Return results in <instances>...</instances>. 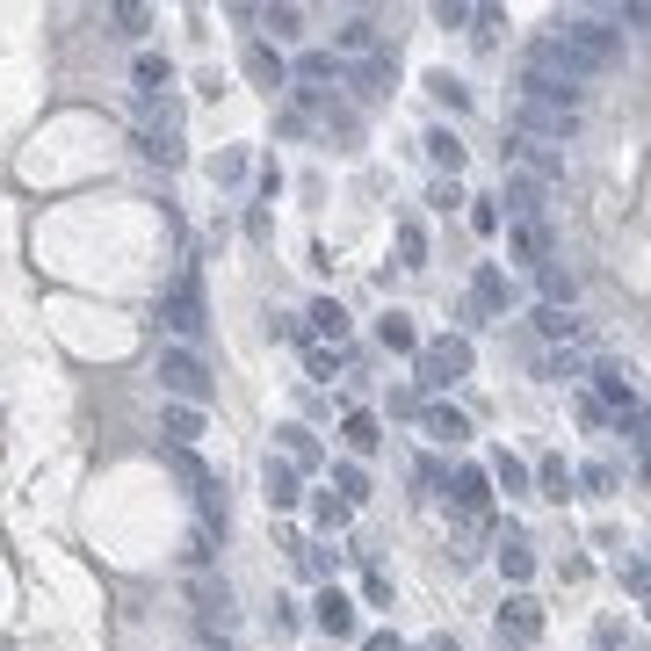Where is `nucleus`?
<instances>
[{
	"instance_id": "f257e3e1",
	"label": "nucleus",
	"mask_w": 651,
	"mask_h": 651,
	"mask_svg": "<svg viewBox=\"0 0 651 651\" xmlns=\"http://www.w3.org/2000/svg\"><path fill=\"white\" fill-rule=\"evenodd\" d=\"M514 123H521V138H572L579 131V102L572 95H543V87H521V102H514Z\"/></svg>"
},
{
	"instance_id": "f03ea898",
	"label": "nucleus",
	"mask_w": 651,
	"mask_h": 651,
	"mask_svg": "<svg viewBox=\"0 0 651 651\" xmlns=\"http://www.w3.org/2000/svg\"><path fill=\"white\" fill-rule=\"evenodd\" d=\"M550 44L565 51L579 73H601V66H615V58H623V37H615V29H601V22H565Z\"/></svg>"
},
{
	"instance_id": "7ed1b4c3",
	"label": "nucleus",
	"mask_w": 651,
	"mask_h": 651,
	"mask_svg": "<svg viewBox=\"0 0 651 651\" xmlns=\"http://www.w3.org/2000/svg\"><path fill=\"white\" fill-rule=\"evenodd\" d=\"M160 384L174 391V406H196V413H203V398H210V369H203L189 348H160Z\"/></svg>"
},
{
	"instance_id": "20e7f679",
	"label": "nucleus",
	"mask_w": 651,
	"mask_h": 651,
	"mask_svg": "<svg viewBox=\"0 0 651 651\" xmlns=\"http://www.w3.org/2000/svg\"><path fill=\"white\" fill-rule=\"evenodd\" d=\"M160 319H167L181 340H196V333H203V312H196V283H189V275H174V283H167V297H160Z\"/></svg>"
},
{
	"instance_id": "39448f33",
	"label": "nucleus",
	"mask_w": 651,
	"mask_h": 651,
	"mask_svg": "<svg viewBox=\"0 0 651 651\" xmlns=\"http://www.w3.org/2000/svg\"><path fill=\"white\" fill-rule=\"evenodd\" d=\"M463 369H471V348H463V340H427L420 348V384H449Z\"/></svg>"
},
{
	"instance_id": "423d86ee",
	"label": "nucleus",
	"mask_w": 651,
	"mask_h": 651,
	"mask_svg": "<svg viewBox=\"0 0 651 651\" xmlns=\"http://www.w3.org/2000/svg\"><path fill=\"white\" fill-rule=\"evenodd\" d=\"M507 254H514L521 268H543V261H550V225H543V217H514Z\"/></svg>"
},
{
	"instance_id": "0eeeda50",
	"label": "nucleus",
	"mask_w": 651,
	"mask_h": 651,
	"mask_svg": "<svg viewBox=\"0 0 651 651\" xmlns=\"http://www.w3.org/2000/svg\"><path fill=\"white\" fill-rule=\"evenodd\" d=\"M543 637V608L529 601V594H514L507 608H500V644H536Z\"/></svg>"
},
{
	"instance_id": "6e6552de",
	"label": "nucleus",
	"mask_w": 651,
	"mask_h": 651,
	"mask_svg": "<svg viewBox=\"0 0 651 651\" xmlns=\"http://www.w3.org/2000/svg\"><path fill=\"white\" fill-rule=\"evenodd\" d=\"M196 615H203V630H232V586L225 579H196Z\"/></svg>"
},
{
	"instance_id": "1a4fd4ad",
	"label": "nucleus",
	"mask_w": 651,
	"mask_h": 651,
	"mask_svg": "<svg viewBox=\"0 0 651 651\" xmlns=\"http://www.w3.org/2000/svg\"><path fill=\"white\" fill-rule=\"evenodd\" d=\"M594 391L608 398L615 413H630V406H637V384H630V369H623V362H594Z\"/></svg>"
},
{
	"instance_id": "9d476101",
	"label": "nucleus",
	"mask_w": 651,
	"mask_h": 651,
	"mask_svg": "<svg viewBox=\"0 0 651 651\" xmlns=\"http://www.w3.org/2000/svg\"><path fill=\"white\" fill-rule=\"evenodd\" d=\"M536 326H543V340H572V348H586V340H594V326H586V319H572V312H550V304L536 312Z\"/></svg>"
},
{
	"instance_id": "9b49d317",
	"label": "nucleus",
	"mask_w": 651,
	"mask_h": 651,
	"mask_svg": "<svg viewBox=\"0 0 651 651\" xmlns=\"http://www.w3.org/2000/svg\"><path fill=\"white\" fill-rule=\"evenodd\" d=\"M319 630H326V637H355V608H348V594H319Z\"/></svg>"
},
{
	"instance_id": "f8f14e48",
	"label": "nucleus",
	"mask_w": 651,
	"mask_h": 651,
	"mask_svg": "<svg viewBox=\"0 0 651 651\" xmlns=\"http://www.w3.org/2000/svg\"><path fill=\"white\" fill-rule=\"evenodd\" d=\"M246 73H254L261 87H283V58H275L268 44H246Z\"/></svg>"
},
{
	"instance_id": "ddd939ff",
	"label": "nucleus",
	"mask_w": 651,
	"mask_h": 651,
	"mask_svg": "<svg viewBox=\"0 0 651 651\" xmlns=\"http://www.w3.org/2000/svg\"><path fill=\"white\" fill-rule=\"evenodd\" d=\"M427 434H434V442H463L471 427H463V413H456V406H427Z\"/></svg>"
},
{
	"instance_id": "4468645a",
	"label": "nucleus",
	"mask_w": 651,
	"mask_h": 651,
	"mask_svg": "<svg viewBox=\"0 0 651 651\" xmlns=\"http://www.w3.org/2000/svg\"><path fill=\"white\" fill-rule=\"evenodd\" d=\"M167 434H174V449H189L196 434H203V413L196 406H167Z\"/></svg>"
},
{
	"instance_id": "2eb2a0df",
	"label": "nucleus",
	"mask_w": 651,
	"mask_h": 651,
	"mask_svg": "<svg viewBox=\"0 0 651 651\" xmlns=\"http://www.w3.org/2000/svg\"><path fill=\"white\" fill-rule=\"evenodd\" d=\"M268 500L275 507H297V471H290V463H268Z\"/></svg>"
},
{
	"instance_id": "dca6fc26",
	"label": "nucleus",
	"mask_w": 651,
	"mask_h": 651,
	"mask_svg": "<svg viewBox=\"0 0 651 651\" xmlns=\"http://www.w3.org/2000/svg\"><path fill=\"white\" fill-rule=\"evenodd\" d=\"M572 290H579V283H572V275L543 261V297H550V312H565V304H572Z\"/></svg>"
},
{
	"instance_id": "f3484780",
	"label": "nucleus",
	"mask_w": 651,
	"mask_h": 651,
	"mask_svg": "<svg viewBox=\"0 0 651 651\" xmlns=\"http://www.w3.org/2000/svg\"><path fill=\"white\" fill-rule=\"evenodd\" d=\"M427 152H434V167H463V145H456V131H427Z\"/></svg>"
},
{
	"instance_id": "a211bd4d",
	"label": "nucleus",
	"mask_w": 651,
	"mask_h": 651,
	"mask_svg": "<svg viewBox=\"0 0 651 651\" xmlns=\"http://www.w3.org/2000/svg\"><path fill=\"white\" fill-rule=\"evenodd\" d=\"M167 73H174L167 58H152V51L138 58V87H145V102H152V95H160V87H167Z\"/></svg>"
},
{
	"instance_id": "6ab92c4d",
	"label": "nucleus",
	"mask_w": 651,
	"mask_h": 651,
	"mask_svg": "<svg viewBox=\"0 0 651 651\" xmlns=\"http://www.w3.org/2000/svg\"><path fill=\"white\" fill-rule=\"evenodd\" d=\"M456 507H463V514L485 507V471H463V478H456Z\"/></svg>"
},
{
	"instance_id": "aec40b11",
	"label": "nucleus",
	"mask_w": 651,
	"mask_h": 651,
	"mask_svg": "<svg viewBox=\"0 0 651 651\" xmlns=\"http://www.w3.org/2000/svg\"><path fill=\"white\" fill-rule=\"evenodd\" d=\"M340 66H333V51H312V58H297V80L304 87H319V80H333Z\"/></svg>"
},
{
	"instance_id": "412c9836",
	"label": "nucleus",
	"mask_w": 651,
	"mask_h": 651,
	"mask_svg": "<svg viewBox=\"0 0 651 651\" xmlns=\"http://www.w3.org/2000/svg\"><path fill=\"white\" fill-rule=\"evenodd\" d=\"M333 485H340V507H355L362 492H369V478L355 471V463H340V471H333Z\"/></svg>"
},
{
	"instance_id": "4be33fe9",
	"label": "nucleus",
	"mask_w": 651,
	"mask_h": 651,
	"mask_svg": "<svg viewBox=\"0 0 651 651\" xmlns=\"http://www.w3.org/2000/svg\"><path fill=\"white\" fill-rule=\"evenodd\" d=\"M384 348H420V333H413L406 312H391V319H384Z\"/></svg>"
},
{
	"instance_id": "5701e85b",
	"label": "nucleus",
	"mask_w": 651,
	"mask_h": 651,
	"mask_svg": "<svg viewBox=\"0 0 651 651\" xmlns=\"http://www.w3.org/2000/svg\"><path fill=\"white\" fill-rule=\"evenodd\" d=\"M312 326H319V333H333V340H340V333H348V312H340V304H333V297H326V304H312Z\"/></svg>"
},
{
	"instance_id": "b1692460",
	"label": "nucleus",
	"mask_w": 651,
	"mask_h": 651,
	"mask_svg": "<svg viewBox=\"0 0 651 651\" xmlns=\"http://www.w3.org/2000/svg\"><path fill=\"white\" fill-rule=\"evenodd\" d=\"M340 51H377V29H369V22H348V29H340Z\"/></svg>"
},
{
	"instance_id": "393cba45",
	"label": "nucleus",
	"mask_w": 651,
	"mask_h": 651,
	"mask_svg": "<svg viewBox=\"0 0 651 651\" xmlns=\"http://www.w3.org/2000/svg\"><path fill=\"white\" fill-rule=\"evenodd\" d=\"M543 492H550V500H565V492H572V471H565V463H557V456L543 463Z\"/></svg>"
},
{
	"instance_id": "a878e982",
	"label": "nucleus",
	"mask_w": 651,
	"mask_h": 651,
	"mask_svg": "<svg viewBox=\"0 0 651 651\" xmlns=\"http://www.w3.org/2000/svg\"><path fill=\"white\" fill-rule=\"evenodd\" d=\"M348 449H377V420H369V413L348 420Z\"/></svg>"
},
{
	"instance_id": "bb28decb",
	"label": "nucleus",
	"mask_w": 651,
	"mask_h": 651,
	"mask_svg": "<svg viewBox=\"0 0 651 651\" xmlns=\"http://www.w3.org/2000/svg\"><path fill=\"white\" fill-rule=\"evenodd\" d=\"M427 87H434V102H449V109H463V80H449V73H434Z\"/></svg>"
},
{
	"instance_id": "cd10ccee",
	"label": "nucleus",
	"mask_w": 651,
	"mask_h": 651,
	"mask_svg": "<svg viewBox=\"0 0 651 651\" xmlns=\"http://www.w3.org/2000/svg\"><path fill=\"white\" fill-rule=\"evenodd\" d=\"M478 297H485V304H507V283H500V268H485V275H478Z\"/></svg>"
},
{
	"instance_id": "c85d7f7f",
	"label": "nucleus",
	"mask_w": 651,
	"mask_h": 651,
	"mask_svg": "<svg viewBox=\"0 0 651 651\" xmlns=\"http://www.w3.org/2000/svg\"><path fill=\"white\" fill-rule=\"evenodd\" d=\"M500 485H507V492H529V471H521L514 456H500Z\"/></svg>"
},
{
	"instance_id": "c756f323",
	"label": "nucleus",
	"mask_w": 651,
	"mask_h": 651,
	"mask_svg": "<svg viewBox=\"0 0 651 651\" xmlns=\"http://www.w3.org/2000/svg\"><path fill=\"white\" fill-rule=\"evenodd\" d=\"M615 427H623V442H630V449H644V413H637V406H630L623 420H615Z\"/></svg>"
},
{
	"instance_id": "7c9ffc66",
	"label": "nucleus",
	"mask_w": 651,
	"mask_h": 651,
	"mask_svg": "<svg viewBox=\"0 0 651 651\" xmlns=\"http://www.w3.org/2000/svg\"><path fill=\"white\" fill-rule=\"evenodd\" d=\"M500 565H507L514 579H529V550H521V543H507V550H500Z\"/></svg>"
},
{
	"instance_id": "2f4dec72",
	"label": "nucleus",
	"mask_w": 651,
	"mask_h": 651,
	"mask_svg": "<svg viewBox=\"0 0 651 651\" xmlns=\"http://www.w3.org/2000/svg\"><path fill=\"white\" fill-rule=\"evenodd\" d=\"M116 29L123 37H145V8H116Z\"/></svg>"
},
{
	"instance_id": "473e14b6",
	"label": "nucleus",
	"mask_w": 651,
	"mask_h": 651,
	"mask_svg": "<svg viewBox=\"0 0 651 651\" xmlns=\"http://www.w3.org/2000/svg\"><path fill=\"white\" fill-rule=\"evenodd\" d=\"M362 651H398V644L391 637H362Z\"/></svg>"
},
{
	"instance_id": "72a5a7b5",
	"label": "nucleus",
	"mask_w": 651,
	"mask_h": 651,
	"mask_svg": "<svg viewBox=\"0 0 651 651\" xmlns=\"http://www.w3.org/2000/svg\"><path fill=\"white\" fill-rule=\"evenodd\" d=\"M217 651H225V644H217Z\"/></svg>"
}]
</instances>
